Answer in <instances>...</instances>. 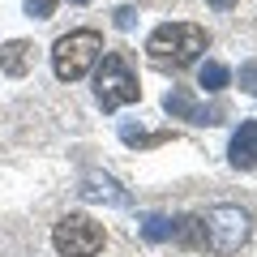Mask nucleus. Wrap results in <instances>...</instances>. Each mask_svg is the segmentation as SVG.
<instances>
[{
	"label": "nucleus",
	"mask_w": 257,
	"mask_h": 257,
	"mask_svg": "<svg viewBox=\"0 0 257 257\" xmlns=\"http://www.w3.org/2000/svg\"><path fill=\"white\" fill-rule=\"evenodd\" d=\"M206 43L210 39H206L202 26H193V22H167V26H159L146 39V52H150L155 69H189L206 52Z\"/></svg>",
	"instance_id": "1"
},
{
	"label": "nucleus",
	"mask_w": 257,
	"mask_h": 257,
	"mask_svg": "<svg viewBox=\"0 0 257 257\" xmlns=\"http://www.w3.org/2000/svg\"><path fill=\"white\" fill-rule=\"evenodd\" d=\"M103 56V39L99 30H73V35L56 39L52 47V69L60 82H77V77H86L94 69V60Z\"/></svg>",
	"instance_id": "2"
},
{
	"label": "nucleus",
	"mask_w": 257,
	"mask_h": 257,
	"mask_svg": "<svg viewBox=\"0 0 257 257\" xmlns=\"http://www.w3.org/2000/svg\"><path fill=\"white\" fill-rule=\"evenodd\" d=\"M94 99H99L103 111H120L124 103H138L142 99V86L128 69V60L120 52H107L99 64V77H94Z\"/></svg>",
	"instance_id": "3"
},
{
	"label": "nucleus",
	"mask_w": 257,
	"mask_h": 257,
	"mask_svg": "<svg viewBox=\"0 0 257 257\" xmlns=\"http://www.w3.org/2000/svg\"><path fill=\"white\" fill-rule=\"evenodd\" d=\"M248 240V214L240 206H214L202 214V248L227 257Z\"/></svg>",
	"instance_id": "4"
},
{
	"label": "nucleus",
	"mask_w": 257,
	"mask_h": 257,
	"mask_svg": "<svg viewBox=\"0 0 257 257\" xmlns=\"http://www.w3.org/2000/svg\"><path fill=\"white\" fill-rule=\"evenodd\" d=\"M52 244L60 257H94L103 248V227L86 214H64L52 231Z\"/></svg>",
	"instance_id": "5"
},
{
	"label": "nucleus",
	"mask_w": 257,
	"mask_h": 257,
	"mask_svg": "<svg viewBox=\"0 0 257 257\" xmlns=\"http://www.w3.org/2000/svg\"><path fill=\"white\" fill-rule=\"evenodd\" d=\"M163 111L172 120H189V124H219L223 120V107H202V103L193 99V90H184V86H176L163 99Z\"/></svg>",
	"instance_id": "6"
},
{
	"label": "nucleus",
	"mask_w": 257,
	"mask_h": 257,
	"mask_svg": "<svg viewBox=\"0 0 257 257\" xmlns=\"http://www.w3.org/2000/svg\"><path fill=\"white\" fill-rule=\"evenodd\" d=\"M82 197L86 202H103V206H128V193L103 172H86L82 176Z\"/></svg>",
	"instance_id": "7"
},
{
	"label": "nucleus",
	"mask_w": 257,
	"mask_h": 257,
	"mask_svg": "<svg viewBox=\"0 0 257 257\" xmlns=\"http://www.w3.org/2000/svg\"><path fill=\"white\" fill-rule=\"evenodd\" d=\"M227 159L240 172H253L257 167V120H244V124L236 128V138H231V146H227Z\"/></svg>",
	"instance_id": "8"
},
{
	"label": "nucleus",
	"mask_w": 257,
	"mask_h": 257,
	"mask_svg": "<svg viewBox=\"0 0 257 257\" xmlns=\"http://www.w3.org/2000/svg\"><path fill=\"white\" fill-rule=\"evenodd\" d=\"M30 64H35V47H30L26 39H13V43H5V47H0V69H5L9 77L30 73Z\"/></svg>",
	"instance_id": "9"
},
{
	"label": "nucleus",
	"mask_w": 257,
	"mask_h": 257,
	"mask_svg": "<svg viewBox=\"0 0 257 257\" xmlns=\"http://www.w3.org/2000/svg\"><path fill=\"white\" fill-rule=\"evenodd\" d=\"M227 82H231V73H227V64H219V60H206L202 69H197V86H202L206 94L227 90Z\"/></svg>",
	"instance_id": "10"
},
{
	"label": "nucleus",
	"mask_w": 257,
	"mask_h": 257,
	"mask_svg": "<svg viewBox=\"0 0 257 257\" xmlns=\"http://www.w3.org/2000/svg\"><path fill=\"white\" fill-rule=\"evenodd\" d=\"M172 227H176V219H167V214H146L142 219V240L163 244V240H172Z\"/></svg>",
	"instance_id": "11"
},
{
	"label": "nucleus",
	"mask_w": 257,
	"mask_h": 257,
	"mask_svg": "<svg viewBox=\"0 0 257 257\" xmlns=\"http://www.w3.org/2000/svg\"><path fill=\"white\" fill-rule=\"evenodd\" d=\"M120 142H124V146H155V142H163V133H146V128L120 124Z\"/></svg>",
	"instance_id": "12"
},
{
	"label": "nucleus",
	"mask_w": 257,
	"mask_h": 257,
	"mask_svg": "<svg viewBox=\"0 0 257 257\" xmlns=\"http://www.w3.org/2000/svg\"><path fill=\"white\" fill-rule=\"evenodd\" d=\"M56 5H60V0H26V13H30V18H39V22H47L56 13Z\"/></svg>",
	"instance_id": "13"
},
{
	"label": "nucleus",
	"mask_w": 257,
	"mask_h": 257,
	"mask_svg": "<svg viewBox=\"0 0 257 257\" xmlns=\"http://www.w3.org/2000/svg\"><path fill=\"white\" fill-rule=\"evenodd\" d=\"M240 86H244L248 94H257V60H248V64H240Z\"/></svg>",
	"instance_id": "14"
},
{
	"label": "nucleus",
	"mask_w": 257,
	"mask_h": 257,
	"mask_svg": "<svg viewBox=\"0 0 257 257\" xmlns=\"http://www.w3.org/2000/svg\"><path fill=\"white\" fill-rule=\"evenodd\" d=\"M111 18H116V30H133V26H138V9H128V5H124V9H116Z\"/></svg>",
	"instance_id": "15"
},
{
	"label": "nucleus",
	"mask_w": 257,
	"mask_h": 257,
	"mask_svg": "<svg viewBox=\"0 0 257 257\" xmlns=\"http://www.w3.org/2000/svg\"><path fill=\"white\" fill-rule=\"evenodd\" d=\"M206 5H214V9H231L236 0H206Z\"/></svg>",
	"instance_id": "16"
},
{
	"label": "nucleus",
	"mask_w": 257,
	"mask_h": 257,
	"mask_svg": "<svg viewBox=\"0 0 257 257\" xmlns=\"http://www.w3.org/2000/svg\"><path fill=\"white\" fill-rule=\"evenodd\" d=\"M73 5H90V0H73Z\"/></svg>",
	"instance_id": "17"
}]
</instances>
